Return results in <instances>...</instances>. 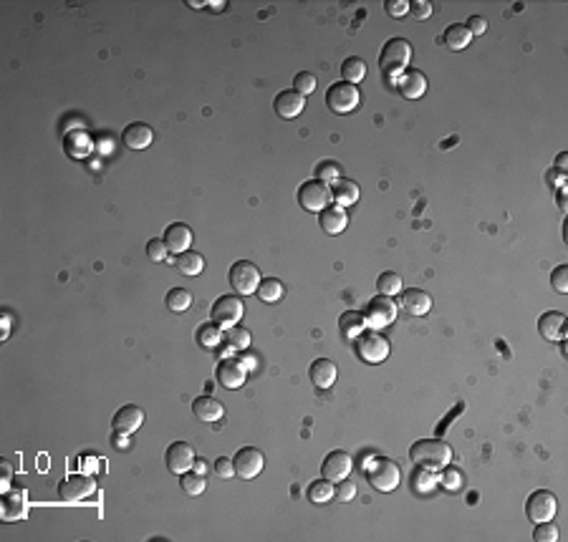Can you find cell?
I'll return each instance as SVG.
<instances>
[{
	"label": "cell",
	"instance_id": "cell-40",
	"mask_svg": "<svg viewBox=\"0 0 568 542\" xmlns=\"http://www.w3.org/2000/svg\"><path fill=\"white\" fill-rule=\"evenodd\" d=\"M533 540L535 542H556L558 540V527L553 525V520H548V522H535Z\"/></svg>",
	"mask_w": 568,
	"mask_h": 542
},
{
	"label": "cell",
	"instance_id": "cell-7",
	"mask_svg": "<svg viewBox=\"0 0 568 542\" xmlns=\"http://www.w3.org/2000/svg\"><path fill=\"white\" fill-rule=\"evenodd\" d=\"M359 89L354 86V83H346V81H339L334 83V86H329V91H326V106H329L334 114H349V111H354L359 106Z\"/></svg>",
	"mask_w": 568,
	"mask_h": 542
},
{
	"label": "cell",
	"instance_id": "cell-29",
	"mask_svg": "<svg viewBox=\"0 0 568 542\" xmlns=\"http://www.w3.org/2000/svg\"><path fill=\"white\" fill-rule=\"evenodd\" d=\"M174 265H177V270L182 272V275L195 277V275H200V272L205 270V257H202L200 253H192V250H187V253L177 255Z\"/></svg>",
	"mask_w": 568,
	"mask_h": 542
},
{
	"label": "cell",
	"instance_id": "cell-11",
	"mask_svg": "<svg viewBox=\"0 0 568 542\" xmlns=\"http://www.w3.org/2000/svg\"><path fill=\"white\" fill-rule=\"evenodd\" d=\"M233 464H235V477L256 479V477L263 472V467H265V457H263L256 447H243L233 457Z\"/></svg>",
	"mask_w": 568,
	"mask_h": 542
},
{
	"label": "cell",
	"instance_id": "cell-37",
	"mask_svg": "<svg viewBox=\"0 0 568 542\" xmlns=\"http://www.w3.org/2000/svg\"><path fill=\"white\" fill-rule=\"evenodd\" d=\"M164 303H167V308L172 313H184L192 305V293L187 288H172L167 293V298H164Z\"/></svg>",
	"mask_w": 568,
	"mask_h": 542
},
{
	"label": "cell",
	"instance_id": "cell-44",
	"mask_svg": "<svg viewBox=\"0 0 568 542\" xmlns=\"http://www.w3.org/2000/svg\"><path fill=\"white\" fill-rule=\"evenodd\" d=\"M167 245H164V240L162 238H152L149 243H147V255H149L152 262H164L167 260Z\"/></svg>",
	"mask_w": 568,
	"mask_h": 542
},
{
	"label": "cell",
	"instance_id": "cell-16",
	"mask_svg": "<svg viewBox=\"0 0 568 542\" xmlns=\"http://www.w3.org/2000/svg\"><path fill=\"white\" fill-rule=\"evenodd\" d=\"M0 512H3V520H21V517L28 515V492L26 489H11V492L3 494V502H0Z\"/></svg>",
	"mask_w": 568,
	"mask_h": 542
},
{
	"label": "cell",
	"instance_id": "cell-39",
	"mask_svg": "<svg viewBox=\"0 0 568 542\" xmlns=\"http://www.w3.org/2000/svg\"><path fill=\"white\" fill-rule=\"evenodd\" d=\"M316 174H318L316 179H321V182H326V184L334 182V179L339 182V179H341V164H339V161H321V164L316 166Z\"/></svg>",
	"mask_w": 568,
	"mask_h": 542
},
{
	"label": "cell",
	"instance_id": "cell-30",
	"mask_svg": "<svg viewBox=\"0 0 568 542\" xmlns=\"http://www.w3.org/2000/svg\"><path fill=\"white\" fill-rule=\"evenodd\" d=\"M336 497V489H334V482L326 479V477H321V479L311 482L308 484V499L316 504H326L331 502V499Z\"/></svg>",
	"mask_w": 568,
	"mask_h": 542
},
{
	"label": "cell",
	"instance_id": "cell-50",
	"mask_svg": "<svg viewBox=\"0 0 568 542\" xmlns=\"http://www.w3.org/2000/svg\"><path fill=\"white\" fill-rule=\"evenodd\" d=\"M465 26H468V31L473 36H483L485 31H488V21H485V18H480V16L468 18V23H465Z\"/></svg>",
	"mask_w": 568,
	"mask_h": 542
},
{
	"label": "cell",
	"instance_id": "cell-25",
	"mask_svg": "<svg viewBox=\"0 0 568 542\" xmlns=\"http://www.w3.org/2000/svg\"><path fill=\"white\" fill-rule=\"evenodd\" d=\"M122 139H124V144H127L129 149L142 152V149H147V147L152 144L154 134H152V129L147 127L144 122H134V124H129V127L124 129Z\"/></svg>",
	"mask_w": 568,
	"mask_h": 542
},
{
	"label": "cell",
	"instance_id": "cell-12",
	"mask_svg": "<svg viewBox=\"0 0 568 542\" xmlns=\"http://www.w3.org/2000/svg\"><path fill=\"white\" fill-rule=\"evenodd\" d=\"M96 492V482L89 474H71L58 484V494L66 502H78V499H86Z\"/></svg>",
	"mask_w": 568,
	"mask_h": 542
},
{
	"label": "cell",
	"instance_id": "cell-43",
	"mask_svg": "<svg viewBox=\"0 0 568 542\" xmlns=\"http://www.w3.org/2000/svg\"><path fill=\"white\" fill-rule=\"evenodd\" d=\"M412 484H414V489H417V492H429V489H432L437 484V477L432 474L429 469H422V467H417Z\"/></svg>",
	"mask_w": 568,
	"mask_h": 542
},
{
	"label": "cell",
	"instance_id": "cell-24",
	"mask_svg": "<svg viewBox=\"0 0 568 542\" xmlns=\"http://www.w3.org/2000/svg\"><path fill=\"white\" fill-rule=\"evenodd\" d=\"M396 89L401 91V96H407V99H419L427 91V76L422 71H417V68H407L399 76V81H396Z\"/></svg>",
	"mask_w": 568,
	"mask_h": 542
},
{
	"label": "cell",
	"instance_id": "cell-31",
	"mask_svg": "<svg viewBox=\"0 0 568 542\" xmlns=\"http://www.w3.org/2000/svg\"><path fill=\"white\" fill-rule=\"evenodd\" d=\"M283 293H285V288L278 277H265V280H261V285H258V290H256V295L263 303H278V300L283 298Z\"/></svg>",
	"mask_w": 568,
	"mask_h": 542
},
{
	"label": "cell",
	"instance_id": "cell-41",
	"mask_svg": "<svg viewBox=\"0 0 568 542\" xmlns=\"http://www.w3.org/2000/svg\"><path fill=\"white\" fill-rule=\"evenodd\" d=\"M293 91H298L301 96L313 94V91H316V76H313V73H308V71L295 73V78H293Z\"/></svg>",
	"mask_w": 568,
	"mask_h": 542
},
{
	"label": "cell",
	"instance_id": "cell-48",
	"mask_svg": "<svg viewBox=\"0 0 568 542\" xmlns=\"http://www.w3.org/2000/svg\"><path fill=\"white\" fill-rule=\"evenodd\" d=\"M215 474L223 477V479H230V477H235L233 459H228V457H220V459L215 462Z\"/></svg>",
	"mask_w": 568,
	"mask_h": 542
},
{
	"label": "cell",
	"instance_id": "cell-53",
	"mask_svg": "<svg viewBox=\"0 0 568 542\" xmlns=\"http://www.w3.org/2000/svg\"><path fill=\"white\" fill-rule=\"evenodd\" d=\"M558 207H561V212H566V189L563 187H558Z\"/></svg>",
	"mask_w": 568,
	"mask_h": 542
},
{
	"label": "cell",
	"instance_id": "cell-49",
	"mask_svg": "<svg viewBox=\"0 0 568 542\" xmlns=\"http://www.w3.org/2000/svg\"><path fill=\"white\" fill-rule=\"evenodd\" d=\"M409 11H412V16L417 18V21H424V18L432 16V6L424 3V0H414V3H409Z\"/></svg>",
	"mask_w": 568,
	"mask_h": 542
},
{
	"label": "cell",
	"instance_id": "cell-27",
	"mask_svg": "<svg viewBox=\"0 0 568 542\" xmlns=\"http://www.w3.org/2000/svg\"><path fill=\"white\" fill-rule=\"evenodd\" d=\"M470 41H473V33L468 31V26H465V23H452V26L445 28V33H442V43H445L450 51L468 48Z\"/></svg>",
	"mask_w": 568,
	"mask_h": 542
},
{
	"label": "cell",
	"instance_id": "cell-3",
	"mask_svg": "<svg viewBox=\"0 0 568 542\" xmlns=\"http://www.w3.org/2000/svg\"><path fill=\"white\" fill-rule=\"evenodd\" d=\"M367 477H369V482H372L374 489H379V492H391V489L399 487L401 469L394 459L377 457V459L367 467Z\"/></svg>",
	"mask_w": 568,
	"mask_h": 542
},
{
	"label": "cell",
	"instance_id": "cell-42",
	"mask_svg": "<svg viewBox=\"0 0 568 542\" xmlns=\"http://www.w3.org/2000/svg\"><path fill=\"white\" fill-rule=\"evenodd\" d=\"M437 482H440L442 487H447V489H460V487H463V472L452 469V467H442Z\"/></svg>",
	"mask_w": 568,
	"mask_h": 542
},
{
	"label": "cell",
	"instance_id": "cell-33",
	"mask_svg": "<svg viewBox=\"0 0 568 542\" xmlns=\"http://www.w3.org/2000/svg\"><path fill=\"white\" fill-rule=\"evenodd\" d=\"M341 76H344L346 83H354L357 86L364 76H367V63L359 55H349L344 63H341Z\"/></svg>",
	"mask_w": 568,
	"mask_h": 542
},
{
	"label": "cell",
	"instance_id": "cell-4",
	"mask_svg": "<svg viewBox=\"0 0 568 542\" xmlns=\"http://www.w3.org/2000/svg\"><path fill=\"white\" fill-rule=\"evenodd\" d=\"M354 349L364 363H382L389 356V341L379 331H364L354 338Z\"/></svg>",
	"mask_w": 568,
	"mask_h": 542
},
{
	"label": "cell",
	"instance_id": "cell-38",
	"mask_svg": "<svg viewBox=\"0 0 568 542\" xmlns=\"http://www.w3.org/2000/svg\"><path fill=\"white\" fill-rule=\"evenodd\" d=\"M223 338L233 351H246L251 346V331H246V328H228L223 333Z\"/></svg>",
	"mask_w": 568,
	"mask_h": 542
},
{
	"label": "cell",
	"instance_id": "cell-17",
	"mask_svg": "<svg viewBox=\"0 0 568 542\" xmlns=\"http://www.w3.org/2000/svg\"><path fill=\"white\" fill-rule=\"evenodd\" d=\"M142 424H144V409H140V406H134V404L122 406L112 419L114 432H119V434H134Z\"/></svg>",
	"mask_w": 568,
	"mask_h": 542
},
{
	"label": "cell",
	"instance_id": "cell-15",
	"mask_svg": "<svg viewBox=\"0 0 568 542\" xmlns=\"http://www.w3.org/2000/svg\"><path fill=\"white\" fill-rule=\"evenodd\" d=\"M351 467H354V462H351L349 454L336 449V452L326 454V459H323V464H321V474L331 482H341L351 474Z\"/></svg>",
	"mask_w": 568,
	"mask_h": 542
},
{
	"label": "cell",
	"instance_id": "cell-26",
	"mask_svg": "<svg viewBox=\"0 0 568 542\" xmlns=\"http://www.w3.org/2000/svg\"><path fill=\"white\" fill-rule=\"evenodd\" d=\"M192 414L197 416L200 421H220L225 416V406L220 404L218 398L212 396H200L192 401Z\"/></svg>",
	"mask_w": 568,
	"mask_h": 542
},
{
	"label": "cell",
	"instance_id": "cell-23",
	"mask_svg": "<svg viewBox=\"0 0 568 542\" xmlns=\"http://www.w3.org/2000/svg\"><path fill=\"white\" fill-rule=\"evenodd\" d=\"M538 333L546 341H563L566 338V316L558 310H548L538 321Z\"/></svg>",
	"mask_w": 568,
	"mask_h": 542
},
{
	"label": "cell",
	"instance_id": "cell-51",
	"mask_svg": "<svg viewBox=\"0 0 568 542\" xmlns=\"http://www.w3.org/2000/svg\"><path fill=\"white\" fill-rule=\"evenodd\" d=\"M0 469H3V487H8V482H11V477H13L11 462H3V464H0Z\"/></svg>",
	"mask_w": 568,
	"mask_h": 542
},
{
	"label": "cell",
	"instance_id": "cell-34",
	"mask_svg": "<svg viewBox=\"0 0 568 542\" xmlns=\"http://www.w3.org/2000/svg\"><path fill=\"white\" fill-rule=\"evenodd\" d=\"M179 487L189 497H200L207 489V479L202 474H197V472H184V474H179Z\"/></svg>",
	"mask_w": 568,
	"mask_h": 542
},
{
	"label": "cell",
	"instance_id": "cell-1",
	"mask_svg": "<svg viewBox=\"0 0 568 542\" xmlns=\"http://www.w3.org/2000/svg\"><path fill=\"white\" fill-rule=\"evenodd\" d=\"M409 457L417 467L422 469H442V467L450 464L452 459V447L442 439H419V442L412 444L409 449Z\"/></svg>",
	"mask_w": 568,
	"mask_h": 542
},
{
	"label": "cell",
	"instance_id": "cell-54",
	"mask_svg": "<svg viewBox=\"0 0 568 542\" xmlns=\"http://www.w3.org/2000/svg\"><path fill=\"white\" fill-rule=\"evenodd\" d=\"M192 467H195L197 474H207V462L205 459H195V464Z\"/></svg>",
	"mask_w": 568,
	"mask_h": 542
},
{
	"label": "cell",
	"instance_id": "cell-32",
	"mask_svg": "<svg viewBox=\"0 0 568 542\" xmlns=\"http://www.w3.org/2000/svg\"><path fill=\"white\" fill-rule=\"evenodd\" d=\"M339 326H341V331H344L346 338H357L359 333L367 331V321H364V313H359V310H346L344 316H341Z\"/></svg>",
	"mask_w": 568,
	"mask_h": 542
},
{
	"label": "cell",
	"instance_id": "cell-5",
	"mask_svg": "<svg viewBox=\"0 0 568 542\" xmlns=\"http://www.w3.org/2000/svg\"><path fill=\"white\" fill-rule=\"evenodd\" d=\"M298 205L306 212H321L331 205V187L321 179H308L298 187Z\"/></svg>",
	"mask_w": 568,
	"mask_h": 542
},
{
	"label": "cell",
	"instance_id": "cell-28",
	"mask_svg": "<svg viewBox=\"0 0 568 542\" xmlns=\"http://www.w3.org/2000/svg\"><path fill=\"white\" fill-rule=\"evenodd\" d=\"M331 199H334L339 207H351L359 199V184L351 182V179H339V182L331 187Z\"/></svg>",
	"mask_w": 568,
	"mask_h": 542
},
{
	"label": "cell",
	"instance_id": "cell-36",
	"mask_svg": "<svg viewBox=\"0 0 568 542\" xmlns=\"http://www.w3.org/2000/svg\"><path fill=\"white\" fill-rule=\"evenodd\" d=\"M220 341H223V328L218 323H205V326L197 328V344L202 349H215Z\"/></svg>",
	"mask_w": 568,
	"mask_h": 542
},
{
	"label": "cell",
	"instance_id": "cell-14",
	"mask_svg": "<svg viewBox=\"0 0 568 542\" xmlns=\"http://www.w3.org/2000/svg\"><path fill=\"white\" fill-rule=\"evenodd\" d=\"M248 378V366L240 358H223L218 363V381L225 388H240Z\"/></svg>",
	"mask_w": 568,
	"mask_h": 542
},
{
	"label": "cell",
	"instance_id": "cell-52",
	"mask_svg": "<svg viewBox=\"0 0 568 542\" xmlns=\"http://www.w3.org/2000/svg\"><path fill=\"white\" fill-rule=\"evenodd\" d=\"M556 169L561 174H566V152H561V154H558V159H556Z\"/></svg>",
	"mask_w": 568,
	"mask_h": 542
},
{
	"label": "cell",
	"instance_id": "cell-21",
	"mask_svg": "<svg viewBox=\"0 0 568 542\" xmlns=\"http://www.w3.org/2000/svg\"><path fill=\"white\" fill-rule=\"evenodd\" d=\"M318 222H321L323 233L339 235V233H344L346 225H349V212H346V207L329 205L326 210L318 212Z\"/></svg>",
	"mask_w": 568,
	"mask_h": 542
},
{
	"label": "cell",
	"instance_id": "cell-46",
	"mask_svg": "<svg viewBox=\"0 0 568 542\" xmlns=\"http://www.w3.org/2000/svg\"><path fill=\"white\" fill-rule=\"evenodd\" d=\"M336 497L341 499V502H349V499H354L357 497V484L346 477V479H341L339 482V489H336Z\"/></svg>",
	"mask_w": 568,
	"mask_h": 542
},
{
	"label": "cell",
	"instance_id": "cell-18",
	"mask_svg": "<svg viewBox=\"0 0 568 542\" xmlns=\"http://www.w3.org/2000/svg\"><path fill=\"white\" fill-rule=\"evenodd\" d=\"M273 109H275V114H278L280 119H295L303 109H306V96H301L298 91H293V89L280 91V94L275 96V101H273Z\"/></svg>",
	"mask_w": 568,
	"mask_h": 542
},
{
	"label": "cell",
	"instance_id": "cell-10",
	"mask_svg": "<svg viewBox=\"0 0 568 542\" xmlns=\"http://www.w3.org/2000/svg\"><path fill=\"white\" fill-rule=\"evenodd\" d=\"M556 509H558L556 494L548 492V489H538V492L530 494L528 502H525V515H528L530 522H548V520H553Z\"/></svg>",
	"mask_w": 568,
	"mask_h": 542
},
{
	"label": "cell",
	"instance_id": "cell-2",
	"mask_svg": "<svg viewBox=\"0 0 568 542\" xmlns=\"http://www.w3.org/2000/svg\"><path fill=\"white\" fill-rule=\"evenodd\" d=\"M412 58V43L407 38H389L379 53V68L384 76H401Z\"/></svg>",
	"mask_w": 568,
	"mask_h": 542
},
{
	"label": "cell",
	"instance_id": "cell-13",
	"mask_svg": "<svg viewBox=\"0 0 568 542\" xmlns=\"http://www.w3.org/2000/svg\"><path fill=\"white\" fill-rule=\"evenodd\" d=\"M164 459H167V469L172 472V474H184V472L192 469V464H195V449H192V444L187 442H174L167 447V454H164Z\"/></svg>",
	"mask_w": 568,
	"mask_h": 542
},
{
	"label": "cell",
	"instance_id": "cell-47",
	"mask_svg": "<svg viewBox=\"0 0 568 542\" xmlns=\"http://www.w3.org/2000/svg\"><path fill=\"white\" fill-rule=\"evenodd\" d=\"M384 8H386V13H389V16H394V18H401V16H407V13H409L407 0H386Z\"/></svg>",
	"mask_w": 568,
	"mask_h": 542
},
{
	"label": "cell",
	"instance_id": "cell-45",
	"mask_svg": "<svg viewBox=\"0 0 568 542\" xmlns=\"http://www.w3.org/2000/svg\"><path fill=\"white\" fill-rule=\"evenodd\" d=\"M551 285L556 293L566 295L568 293V265H558L551 275Z\"/></svg>",
	"mask_w": 568,
	"mask_h": 542
},
{
	"label": "cell",
	"instance_id": "cell-22",
	"mask_svg": "<svg viewBox=\"0 0 568 542\" xmlns=\"http://www.w3.org/2000/svg\"><path fill=\"white\" fill-rule=\"evenodd\" d=\"M401 298V308L407 310L409 316H427L429 308H432V295L424 293L419 288H407L399 293Z\"/></svg>",
	"mask_w": 568,
	"mask_h": 542
},
{
	"label": "cell",
	"instance_id": "cell-19",
	"mask_svg": "<svg viewBox=\"0 0 568 542\" xmlns=\"http://www.w3.org/2000/svg\"><path fill=\"white\" fill-rule=\"evenodd\" d=\"M164 245H167L169 253L174 255H182L189 250V245H192V230H189L184 222H172V225L164 230Z\"/></svg>",
	"mask_w": 568,
	"mask_h": 542
},
{
	"label": "cell",
	"instance_id": "cell-35",
	"mask_svg": "<svg viewBox=\"0 0 568 542\" xmlns=\"http://www.w3.org/2000/svg\"><path fill=\"white\" fill-rule=\"evenodd\" d=\"M377 290L379 295H389V298H394V295L401 293V275L394 270H386L379 275L377 280Z\"/></svg>",
	"mask_w": 568,
	"mask_h": 542
},
{
	"label": "cell",
	"instance_id": "cell-8",
	"mask_svg": "<svg viewBox=\"0 0 568 542\" xmlns=\"http://www.w3.org/2000/svg\"><path fill=\"white\" fill-rule=\"evenodd\" d=\"M210 313H212V323H218L220 328H233L243 318V313H246V303L238 295H220L212 303Z\"/></svg>",
	"mask_w": 568,
	"mask_h": 542
},
{
	"label": "cell",
	"instance_id": "cell-9",
	"mask_svg": "<svg viewBox=\"0 0 568 542\" xmlns=\"http://www.w3.org/2000/svg\"><path fill=\"white\" fill-rule=\"evenodd\" d=\"M261 280H263L261 270L248 260H238L233 267H230V285H233V290L240 295L256 293L258 285H261Z\"/></svg>",
	"mask_w": 568,
	"mask_h": 542
},
{
	"label": "cell",
	"instance_id": "cell-20",
	"mask_svg": "<svg viewBox=\"0 0 568 542\" xmlns=\"http://www.w3.org/2000/svg\"><path fill=\"white\" fill-rule=\"evenodd\" d=\"M308 376H311L313 386L321 388V391H326V388H331L336 383L339 368H336L334 361H329V358H316L311 363V371H308Z\"/></svg>",
	"mask_w": 568,
	"mask_h": 542
},
{
	"label": "cell",
	"instance_id": "cell-6",
	"mask_svg": "<svg viewBox=\"0 0 568 542\" xmlns=\"http://www.w3.org/2000/svg\"><path fill=\"white\" fill-rule=\"evenodd\" d=\"M394 318H396V305L389 295H374L367 303V308H364V321L374 331L386 328L389 323H394Z\"/></svg>",
	"mask_w": 568,
	"mask_h": 542
}]
</instances>
